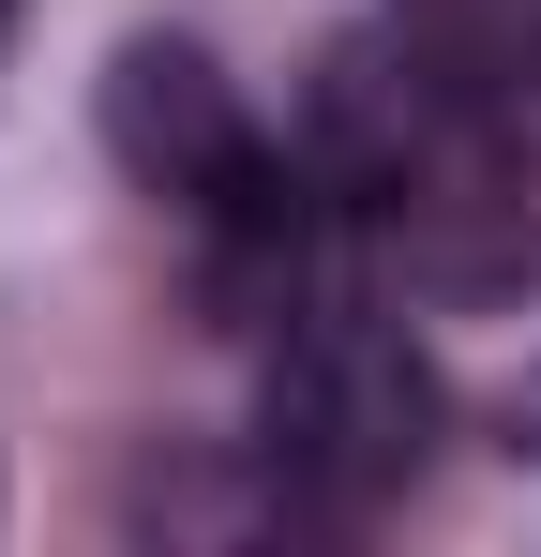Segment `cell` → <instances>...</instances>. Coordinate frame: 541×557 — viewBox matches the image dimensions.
I'll return each instance as SVG.
<instances>
[{"instance_id":"277c9868","label":"cell","mask_w":541,"mask_h":557,"mask_svg":"<svg viewBox=\"0 0 541 557\" xmlns=\"http://www.w3.org/2000/svg\"><path fill=\"white\" fill-rule=\"evenodd\" d=\"M512 453H541V362H527V392H512Z\"/></svg>"},{"instance_id":"5b68a950","label":"cell","mask_w":541,"mask_h":557,"mask_svg":"<svg viewBox=\"0 0 541 557\" xmlns=\"http://www.w3.org/2000/svg\"><path fill=\"white\" fill-rule=\"evenodd\" d=\"M0 30H15V0H0Z\"/></svg>"},{"instance_id":"6da1fadb","label":"cell","mask_w":541,"mask_h":557,"mask_svg":"<svg viewBox=\"0 0 541 557\" xmlns=\"http://www.w3.org/2000/svg\"><path fill=\"white\" fill-rule=\"evenodd\" d=\"M527 121L541 106L481 91L466 61H437L422 30H347L331 76H316V182L347 196V242L391 257L406 286L437 301H496V286L541 272V166H527Z\"/></svg>"},{"instance_id":"7a4b0ae2","label":"cell","mask_w":541,"mask_h":557,"mask_svg":"<svg viewBox=\"0 0 541 557\" xmlns=\"http://www.w3.org/2000/svg\"><path fill=\"white\" fill-rule=\"evenodd\" d=\"M437 453V362L376 317V301H301L270 332V392H256V467L286 512H376L406 497Z\"/></svg>"},{"instance_id":"3957f363","label":"cell","mask_w":541,"mask_h":557,"mask_svg":"<svg viewBox=\"0 0 541 557\" xmlns=\"http://www.w3.org/2000/svg\"><path fill=\"white\" fill-rule=\"evenodd\" d=\"M391 30H422V46L466 61L481 91L541 106V0H391Z\"/></svg>"}]
</instances>
